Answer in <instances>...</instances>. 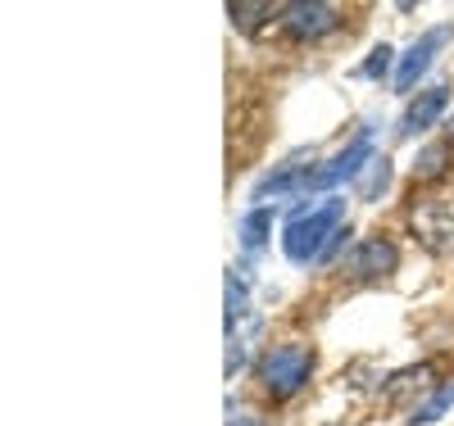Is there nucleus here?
I'll list each match as a JSON object with an SVG mask.
<instances>
[{
	"mask_svg": "<svg viewBox=\"0 0 454 426\" xmlns=\"http://www.w3.org/2000/svg\"><path fill=\"white\" fill-rule=\"evenodd\" d=\"M346 227V200L340 196H323L318 205H309V209H300L291 222H286V231H282V254L291 259V263H318L323 259V250L332 245V236Z\"/></svg>",
	"mask_w": 454,
	"mask_h": 426,
	"instance_id": "1",
	"label": "nucleus"
},
{
	"mask_svg": "<svg viewBox=\"0 0 454 426\" xmlns=\"http://www.w3.org/2000/svg\"><path fill=\"white\" fill-rule=\"evenodd\" d=\"M254 372H259L263 395L291 399V395L305 391L309 376H314V350H309V345H273V350L259 359Z\"/></svg>",
	"mask_w": 454,
	"mask_h": 426,
	"instance_id": "2",
	"label": "nucleus"
},
{
	"mask_svg": "<svg viewBox=\"0 0 454 426\" xmlns=\"http://www.w3.org/2000/svg\"><path fill=\"white\" fill-rule=\"evenodd\" d=\"M254 331H259V318H254V308H250L246 277L227 273V363H223L227 376H237V372L250 363Z\"/></svg>",
	"mask_w": 454,
	"mask_h": 426,
	"instance_id": "3",
	"label": "nucleus"
},
{
	"mask_svg": "<svg viewBox=\"0 0 454 426\" xmlns=\"http://www.w3.org/2000/svg\"><path fill=\"white\" fill-rule=\"evenodd\" d=\"M372 159H377V154H372V128H364V132H355V136H350V145L340 150L332 164L309 168L305 190H327V186H340V182H355V177H359Z\"/></svg>",
	"mask_w": 454,
	"mask_h": 426,
	"instance_id": "4",
	"label": "nucleus"
},
{
	"mask_svg": "<svg viewBox=\"0 0 454 426\" xmlns=\"http://www.w3.org/2000/svg\"><path fill=\"white\" fill-rule=\"evenodd\" d=\"M278 23L291 42H318V36L340 27V10L327 5V0H291V5H282Z\"/></svg>",
	"mask_w": 454,
	"mask_h": 426,
	"instance_id": "5",
	"label": "nucleus"
},
{
	"mask_svg": "<svg viewBox=\"0 0 454 426\" xmlns=\"http://www.w3.org/2000/svg\"><path fill=\"white\" fill-rule=\"evenodd\" d=\"M450 36H454V27L450 23H441V27H427L419 42H413L400 59H395V91H413L423 82V73L436 64V55L450 46Z\"/></svg>",
	"mask_w": 454,
	"mask_h": 426,
	"instance_id": "6",
	"label": "nucleus"
},
{
	"mask_svg": "<svg viewBox=\"0 0 454 426\" xmlns=\"http://www.w3.org/2000/svg\"><path fill=\"white\" fill-rule=\"evenodd\" d=\"M395 267H400V250H395L387 236H364V241L346 254V273H355V277H364V282L387 277V273H395Z\"/></svg>",
	"mask_w": 454,
	"mask_h": 426,
	"instance_id": "7",
	"label": "nucleus"
},
{
	"mask_svg": "<svg viewBox=\"0 0 454 426\" xmlns=\"http://www.w3.org/2000/svg\"><path fill=\"white\" fill-rule=\"evenodd\" d=\"M445 105H450V87H427V91H419V96L404 105L400 123H395V136H400V141H413L419 132L436 128V119L445 113Z\"/></svg>",
	"mask_w": 454,
	"mask_h": 426,
	"instance_id": "8",
	"label": "nucleus"
},
{
	"mask_svg": "<svg viewBox=\"0 0 454 426\" xmlns=\"http://www.w3.org/2000/svg\"><path fill=\"white\" fill-rule=\"evenodd\" d=\"M413 231H419V241L427 250H450L454 245V209L450 205H423L413 209Z\"/></svg>",
	"mask_w": 454,
	"mask_h": 426,
	"instance_id": "9",
	"label": "nucleus"
},
{
	"mask_svg": "<svg viewBox=\"0 0 454 426\" xmlns=\"http://www.w3.org/2000/svg\"><path fill=\"white\" fill-rule=\"evenodd\" d=\"M227 14H232V27H237V32L259 36L263 19H282V5H269V0H232V5H227Z\"/></svg>",
	"mask_w": 454,
	"mask_h": 426,
	"instance_id": "10",
	"label": "nucleus"
},
{
	"mask_svg": "<svg viewBox=\"0 0 454 426\" xmlns=\"http://www.w3.org/2000/svg\"><path fill=\"white\" fill-rule=\"evenodd\" d=\"M305 182H309V168H300V159H291V164H282L278 173H269L259 186H254V200H278V196H286V190H305Z\"/></svg>",
	"mask_w": 454,
	"mask_h": 426,
	"instance_id": "11",
	"label": "nucleus"
},
{
	"mask_svg": "<svg viewBox=\"0 0 454 426\" xmlns=\"http://www.w3.org/2000/svg\"><path fill=\"white\" fill-rule=\"evenodd\" d=\"M450 408H454V385H436V391H432L427 399H419V404H413V413H409V426H432V422H441Z\"/></svg>",
	"mask_w": 454,
	"mask_h": 426,
	"instance_id": "12",
	"label": "nucleus"
},
{
	"mask_svg": "<svg viewBox=\"0 0 454 426\" xmlns=\"http://www.w3.org/2000/svg\"><path fill=\"white\" fill-rule=\"evenodd\" d=\"M450 159H454V145L450 141H436L419 154V164H413V182H436L450 173Z\"/></svg>",
	"mask_w": 454,
	"mask_h": 426,
	"instance_id": "13",
	"label": "nucleus"
},
{
	"mask_svg": "<svg viewBox=\"0 0 454 426\" xmlns=\"http://www.w3.org/2000/svg\"><path fill=\"white\" fill-rule=\"evenodd\" d=\"M269 231H273V209H250L246 218H241V250L246 254H259L263 250V241H269Z\"/></svg>",
	"mask_w": 454,
	"mask_h": 426,
	"instance_id": "14",
	"label": "nucleus"
},
{
	"mask_svg": "<svg viewBox=\"0 0 454 426\" xmlns=\"http://www.w3.org/2000/svg\"><path fill=\"white\" fill-rule=\"evenodd\" d=\"M387 186H391V159L382 154V159H372V164L364 168V177H359V200H377Z\"/></svg>",
	"mask_w": 454,
	"mask_h": 426,
	"instance_id": "15",
	"label": "nucleus"
},
{
	"mask_svg": "<svg viewBox=\"0 0 454 426\" xmlns=\"http://www.w3.org/2000/svg\"><path fill=\"white\" fill-rule=\"evenodd\" d=\"M391 59H395V50H391V46L382 42V46H372V55H368V64H364L359 73H364V77H372V82H377V77H387V73H391Z\"/></svg>",
	"mask_w": 454,
	"mask_h": 426,
	"instance_id": "16",
	"label": "nucleus"
},
{
	"mask_svg": "<svg viewBox=\"0 0 454 426\" xmlns=\"http://www.w3.org/2000/svg\"><path fill=\"white\" fill-rule=\"evenodd\" d=\"M227 426H254V422H250V417H241V413H237V417H232V422H227Z\"/></svg>",
	"mask_w": 454,
	"mask_h": 426,
	"instance_id": "17",
	"label": "nucleus"
},
{
	"mask_svg": "<svg viewBox=\"0 0 454 426\" xmlns=\"http://www.w3.org/2000/svg\"><path fill=\"white\" fill-rule=\"evenodd\" d=\"M445 141H450V145H454V119H450V128H445Z\"/></svg>",
	"mask_w": 454,
	"mask_h": 426,
	"instance_id": "18",
	"label": "nucleus"
}]
</instances>
